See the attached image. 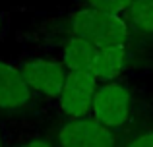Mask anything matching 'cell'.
<instances>
[{
	"label": "cell",
	"instance_id": "2",
	"mask_svg": "<svg viewBox=\"0 0 153 147\" xmlns=\"http://www.w3.org/2000/svg\"><path fill=\"white\" fill-rule=\"evenodd\" d=\"M91 116L111 130L124 128L132 118L130 89L116 79L99 83L91 105Z\"/></svg>",
	"mask_w": 153,
	"mask_h": 147
},
{
	"label": "cell",
	"instance_id": "4",
	"mask_svg": "<svg viewBox=\"0 0 153 147\" xmlns=\"http://www.w3.org/2000/svg\"><path fill=\"white\" fill-rule=\"evenodd\" d=\"M60 147H116L114 130L103 126L93 116L64 122L56 132Z\"/></svg>",
	"mask_w": 153,
	"mask_h": 147
},
{
	"label": "cell",
	"instance_id": "14",
	"mask_svg": "<svg viewBox=\"0 0 153 147\" xmlns=\"http://www.w3.org/2000/svg\"><path fill=\"white\" fill-rule=\"evenodd\" d=\"M2 21H4V19H2V14H0V29H2Z\"/></svg>",
	"mask_w": 153,
	"mask_h": 147
},
{
	"label": "cell",
	"instance_id": "11",
	"mask_svg": "<svg viewBox=\"0 0 153 147\" xmlns=\"http://www.w3.org/2000/svg\"><path fill=\"white\" fill-rule=\"evenodd\" d=\"M126 147H153V132L140 134V136L134 137Z\"/></svg>",
	"mask_w": 153,
	"mask_h": 147
},
{
	"label": "cell",
	"instance_id": "3",
	"mask_svg": "<svg viewBox=\"0 0 153 147\" xmlns=\"http://www.w3.org/2000/svg\"><path fill=\"white\" fill-rule=\"evenodd\" d=\"M97 87H99V79L93 74L68 70L64 89L60 93V97L56 99L60 114L68 120L87 116L91 112V105H93Z\"/></svg>",
	"mask_w": 153,
	"mask_h": 147
},
{
	"label": "cell",
	"instance_id": "8",
	"mask_svg": "<svg viewBox=\"0 0 153 147\" xmlns=\"http://www.w3.org/2000/svg\"><path fill=\"white\" fill-rule=\"evenodd\" d=\"M128 58V49L126 45H105L99 47L97 62H95L93 75L99 79V83L103 81H112L120 74L124 72Z\"/></svg>",
	"mask_w": 153,
	"mask_h": 147
},
{
	"label": "cell",
	"instance_id": "10",
	"mask_svg": "<svg viewBox=\"0 0 153 147\" xmlns=\"http://www.w3.org/2000/svg\"><path fill=\"white\" fill-rule=\"evenodd\" d=\"M134 0H87V6L101 12H111V14H122L128 12Z\"/></svg>",
	"mask_w": 153,
	"mask_h": 147
},
{
	"label": "cell",
	"instance_id": "7",
	"mask_svg": "<svg viewBox=\"0 0 153 147\" xmlns=\"http://www.w3.org/2000/svg\"><path fill=\"white\" fill-rule=\"evenodd\" d=\"M99 47L79 37H70L62 49V62L68 70L93 74Z\"/></svg>",
	"mask_w": 153,
	"mask_h": 147
},
{
	"label": "cell",
	"instance_id": "12",
	"mask_svg": "<svg viewBox=\"0 0 153 147\" xmlns=\"http://www.w3.org/2000/svg\"><path fill=\"white\" fill-rule=\"evenodd\" d=\"M18 147H54L52 141L45 140V137H33V140H27L23 143H19Z\"/></svg>",
	"mask_w": 153,
	"mask_h": 147
},
{
	"label": "cell",
	"instance_id": "5",
	"mask_svg": "<svg viewBox=\"0 0 153 147\" xmlns=\"http://www.w3.org/2000/svg\"><path fill=\"white\" fill-rule=\"evenodd\" d=\"M19 72L33 93H39L47 99H58L68 78V68L64 66V62L49 58L25 62Z\"/></svg>",
	"mask_w": 153,
	"mask_h": 147
},
{
	"label": "cell",
	"instance_id": "13",
	"mask_svg": "<svg viewBox=\"0 0 153 147\" xmlns=\"http://www.w3.org/2000/svg\"><path fill=\"white\" fill-rule=\"evenodd\" d=\"M0 147H4V137H2V132H0Z\"/></svg>",
	"mask_w": 153,
	"mask_h": 147
},
{
	"label": "cell",
	"instance_id": "1",
	"mask_svg": "<svg viewBox=\"0 0 153 147\" xmlns=\"http://www.w3.org/2000/svg\"><path fill=\"white\" fill-rule=\"evenodd\" d=\"M70 35L85 39L97 47L126 45L130 37V25L126 19L120 18V14L101 12L87 6L70 18Z\"/></svg>",
	"mask_w": 153,
	"mask_h": 147
},
{
	"label": "cell",
	"instance_id": "9",
	"mask_svg": "<svg viewBox=\"0 0 153 147\" xmlns=\"http://www.w3.org/2000/svg\"><path fill=\"white\" fill-rule=\"evenodd\" d=\"M128 18L138 33L153 35V0H134L128 8Z\"/></svg>",
	"mask_w": 153,
	"mask_h": 147
},
{
	"label": "cell",
	"instance_id": "6",
	"mask_svg": "<svg viewBox=\"0 0 153 147\" xmlns=\"http://www.w3.org/2000/svg\"><path fill=\"white\" fill-rule=\"evenodd\" d=\"M33 91L23 79L19 68L0 60V110L16 112L31 105Z\"/></svg>",
	"mask_w": 153,
	"mask_h": 147
}]
</instances>
